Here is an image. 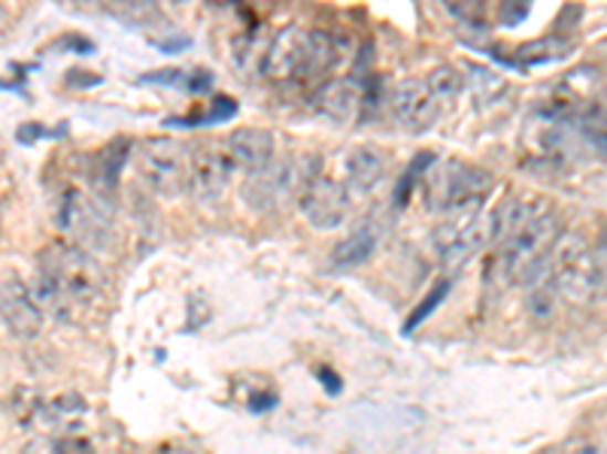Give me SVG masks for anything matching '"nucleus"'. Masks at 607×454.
<instances>
[{"instance_id": "1", "label": "nucleus", "mask_w": 607, "mask_h": 454, "mask_svg": "<svg viewBox=\"0 0 607 454\" xmlns=\"http://www.w3.org/2000/svg\"><path fill=\"white\" fill-rule=\"evenodd\" d=\"M104 285L101 267L85 252L83 245L52 243L40 255V288L36 300L46 303L52 309H71L73 303L92 300Z\"/></svg>"}, {"instance_id": "2", "label": "nucleus", "mask_w": 607, "mask_h": 454, "mask_svg": "<svg viewBox=\"0 0 607 454\" xmlns=\"http://www.w3.org/2000/svg\"><path fill=\"white\" fill-rule=\"evenodd\" d=\"M562 222L556 212H532L507 243L501 245V270L516 285H541L550 279V255L559 243Z\"/></svg>"}, {"instance_id": "3", "label": "nucleus", "mask_w": 607, "mask_h": 454, "mask_svg": "<svg viewBox=\"0 0 607 454\" xmlns=\"http://www.w3.org/2000/svg\"><path fill=\"white\" fill-rule=\"evenodd\" d=\"M550 282L568 300H589L593 294L601 292L596 252L589 249L580 233L559 236V243L550 255Z\"/></svg>"}, {"instance_id": "4", "label": "nucleus", "mask_w": 607, "mask_h": 454, "mask_svg": "<svg viewBox=\"0 0 607 454\" xmlns=\"http://www.w3.org/2000/svg\"><path fill=\"white\" fill-rule=\"evenodd\" d=\"M489 191H492V176L462 161L447 163L441 170H431L426 176V203L431 210H441L447 215L480 207Z\"/></svg>"}, {"instance_id": "5", "label": "nucleus", "mask_w": 607, "mask_h": 454, "mask_svg": "<svg viewBox=\"0 0 607 454\" xmlns=\"http://www.w3.org/2000/svg\"><path fill=\"white\" fill-rule=\"evenodd\" d=\"M313 176L316 173H307V167L299 158H283V161L268 163L259 173L247 176L240 194H243L250 210H276V207H286L292 198L301 200Z\"/></svg>"}, {"instance_id": "6", "label": "nucleus", "mask_w": 607, "mask_h": 454, "mask_svg": "<svg viewBox=\"0 0 607 454\" xmlns=\"http://www.w3.org/2000/svg\"><path fill=\"white\" fill-rule=\"evenodd\" d=\"M191 151L170 137H153L137 149V167L144 182L161 198H177L182 188H189Z\"/></svg>"}, {"instance_id": "7", "label": "nucleus", "mask_w": 607, "mask_h": 454, "mask_svg": "<svg viewBox=\"0 0 607 454\" xmlns=\"http://www.w3.org/2000/svg\"><path fill=\"white\" fill-rule=\"evenodd\" d=\"M59 224L80 240L85 252L109 249V219L104 207L92 194H83L80 188H67L59 200Z\"/></svg>"}, {"instance_id": "8", "label": "nucleus", "mask_w": 607, "mask_h": 454, "mask_svg": "<svg viewBox=\"0 0 607 454\" xmlns=\"http://www.w3.org/2000/svg\"><path fill=\"white\" fill-rule=\"evenodd\" d=\"M313 67V31L289 24L271 40L262 59V73L274 82L304 80Z\"/></svg>"}, {"instance_id": "9", "label": "nucleus", "mask_w": 607, "mask_h": 454, "mask_svg": "<svg viewBox=\"0 0 607 454\" xmlns=\"http://www.w3.org/2000/svg\"><path fill=\"white\" fill-rule=\"evenodd\" d=\"M486 240L489 224L480 219V207L450 212L447 222L435 231V245H438V255H441L443 267H459Z\"/></svg>"}, {"instance_id": "10", "label": "nucleus", "mask_w": 607, "mask_h": 454, "mask_svg": "<svg viewBox=\"0 0 607 454\" xmlns=\"http://www.w3.org/2000/svg\"><path fill=\"white\" fill-rule=\"evenodd\" d=\"M349 194L353 191L346 188V182L316 173L304 188V194H301V212L316 231H332V228H341L349 219V210H353Z\"/></svg>"}, {"instance_id": "11", "label": "nucleus", "mask_w": 607, "mask_h": 454, "mask_svg": "<svg viewBox=\"0 0 607 454\" xmlns=\"http://www.w3.org/2000/svg\"><path fill=\"white\" fill-rule=\"evenodd\" d=\"M234 161L228 155V146L222 142H207V146H195L191 149L189 163V188L201 203H216L226 194L228 179H231Z\"/></svg>"}, {"instance_id": "12", "label": "nucleus", "mask_w": 607, "mask_h": 454, "mask_svg": "<svg viewBox=\"0 0 607 454\" xmlns=\"http://www.w3.org/2000/svg\"><path fill=\"white\" fill-rule=\"evenodd\" d=\"M389 113L398 128L422 134L435 125V118L441 113V101L435 97L426 80H407L389 97Z\"/></svg>"}, {"instance_id": "13", "label": "nucleus", "mask_w": 607, "mask_h": 454, "mask_svg": "<svg viewBox=\"0 0 607 454\" xmlns=\"http://www.w3.org/2000/svg\"><path fill=\"white\" fill-rule=\"evenodd\" d=\"M0 309H3V325L12 337L34 339L43 327V313L40 303L31 294L19 276H7L3 279V292H0Z\"/></svg>"}, {"instance_id": "14", "label": "nucleus", "mask_w": 607, "mask_h": 454, "mask_svg": "<svg viewBox=\"0 0 607 454\" xmlns=\"http://www.w3.org/2000/svg\"><path fill=\"white\" fill-rule=\"evenodd\" d=\"M228 155L240 173H259L268 163H274V137L264 128H238L226 140Z\"/></svg>"}, {"instance_id": "15", "label": "nucleus", "mask_w": 607, "mask_h": 454, "mask_svg": "<svg viewBox=\"0 0 607 454\" xmlns=\"http://www.w3.org/2000/svg\"><path fill=\"white\" fill-rule=\"evenodd\" d=\"M362 101H365V94H362V85H358L356 80H332L325 82L320 92L313 94L316 113L325 118H332L337 125L353 122Z\"/></svg>"}, {"instance_id": "16", "label": "nucleus", "mask_w": 607, "mask_h": 454, "mask_svg": "<svg viewBox=\"0 0 607 454\" xmlns=\"http://www.w3.org/2000/svg\"><path fill=\"white\" fill-rule=\"evenodd\" d=\"M132 142L128 140H113L109 146L97 151L95 158H92V167H88V182L95 188L97 198L113 200L116 194V188H119V176L125 170V163L132 158V149H128Z\"/></svg>"}, {"instance_id": "17", "label": "nucleus", "mask_w": 607, "mask_h": 454, "mask_svg": "<svg viewBox=\"0 0 607 454\" xmlns=\"http://www.w3.org/2000/svg\"><path fill=\"white\" fill-rule=\"evenodd\" d=\"M346 188L365 194L370 188H377L389 173V158L386 151L374 149V146H356L346 155Z\"/></svg>"}, {"instance_id": "18", "label": "nucleus", "mask_w": 607, "mask_h": 454, "mask_svg": "<svg viewBox=\"0 0 607 454\" xmlns=\"http://www.w3.org/2000/svg\"><path fill=\"white\" fill-rule=\"evenodd\" d=\"M380 245V228L374 222H362L353 233H346L341 243L332 249V267L334 270H353L365 264Z\"/></svg>"}, {"instance_id": "19", "label": "nucleus", "mask_w": 607, "mask_h": 454, "mask_svg": "<svg viewBox=\"0 0 607 454\" xmlns=\"http://www.w3.org/2000/svg\"><path fill=\"white\" fill-rule=\"evenodd\" d=\"M426 82H429V88L435 92V97H438V101H453L456 94L464 88L462 71H459V67H453V64L435 67Z\"/></svg>"}, {"instance_id": "20", "label": "nucleus", "mask_w": 607, "mask_h": 454, "mask_svg": "<svg viewBox=\"0 0 607 454\" xmlns=\"http://www.w3.org/2000/svg\"><path fill=\"white\" fill-rule=\"evenodd\" d=\"M431 161H435V155H417L414 161H410V167L405 170V176H401V182H398V191H395V200L405 207L407 198H410V191L429 176V167Z\"/></svg>"}, {"instance_id": "21", "label": "nucleus", "mask_w": 607, "mask_h": 454, "mask_svg": "<svg viewBox=\"0 0 607 454\" xmlns=\"http://www.w3.org/2000/svg\"><path fill=\"white\" fill-rule=\"evenodd\" d=\"M447 294H450V279L438 282V285H435V288H431V292L426 294V300L419 303L417 309L410 313V318H407V325H405L407 334H410V330H417V327L422 325V321H426V318H429V315L435 313L438 306H441L443 297H447Z\"/></svg>"}, {"instance_id": "22", "label": "nucleus", "mask_w": 607, "mask_h": 454, "mask_svg": "<svg viewBox=\"0 0 607 454\" xmlns=\"http://www.w3.org/2000/svg\"><path fill=\"white\" fill-rule=\"evenodd\" d=\"M565 49H568V43H565V40L550 36V40H537V43H528V46L520 49V61H525V64H537V61L559 59Z\"/></svg>"}, {"instance_id": "23", "label": "nucleus", "mask_w": 607, "mask_h": 454, "mask_svg": "<svg viewBox=\"0 0 607 454\" xmlns=\"http://www.w3.org/2000/svg\"><path fill=\"white\" fill-rule=\"evenodd\" d=\"M85 412V400L80 394H64L52 403V415L55 419H64V415H83Z\"/></svg>"}, {"instance_id": "24", "label": "nucleus", "mask_w": 607, "mask_h": 454, "mask_svg": "<svg viewBox=\"0 0 607 454\" xmlns=\"http://www.w3.org/2000/svg\"><path fill=\"white\" fill-rule=\"evenodd\" d=\"M447 12H450V15H456V19H462L464 24H474L477 22V28H480V24H483V7H480V3H447Z\"/></svg>"}, {"instance_id": "25", "label": "nucleus", "mask_w": 607, "mask_h": 454, "mask_svg": "<svg viewBox=\"0 0 607 454\" xmlns=\"http://www.w3.org/2000/svg\"><path fill=\"white\" fill-rule=\"evenodd\" d=\"M55 454H95V445L85 436H61L55 443Z\"/></svg>"}, {"instance_id": "26", "label": "nucleus", "mask_w": 607, "mask_h": 454, "mask_svg": "<svg viewBox=\"0 0 607 454\" xmlns=\"http://www.w3.org/2000/svg\"><path fill=\"white\" fill-rule=\"evenodd\" d=\"M525 15H528V7H525V3H501L499 7V22L507 24V28L523 22Z\"/></svg>"}, {"instance_id": "27", "label": "nucleus", "mask_w": 607, "mask_h": 454, "mask_svg": "<svg viewBox=\"0 0 607 454\" xmlns=\"http://www.w3.org/2000/svg\"><path fill=\"white\" fill-rule=\"evenodd\" d=\"M234 113H238V104H234V101H228V97H216L213 113H210V116H203V125H207V122H222V118H231Z\"/></svg>"}, {"instance_id": "28", "label": "nucleus", "mask_w": 607, "mask_h": 454, "mask_svg": "<svg viewBox=\"0 0 607 454\" xmlns=\"http://www.w3.org/2000/svg\"><path fill=\"white\" fill-rule=\"evenodd\" d=\"M596 261H598V276H601V288H605L607 285V228L596 245Z\"/></svg>"}, {"instance_id": "29", "label": "nucleus", "mask_w": 607, "mask_h": 454, "mask_svg": "<svg viewBox=\"0 0 607 454\" xmlns=\"http://www.w3.org/2000/svg\"><path fill=\"white\" fill-rule=\"evenodd\" d=\"M320 379H322V384H325V388L332 384V394H341V379H337V376H334L332 370H325V367H320Z\"/></svg>"}, {"instance_id": "30", "label": "nucleus", "mask_w": 607, "mask_h": 454, "mask_svg": "<svg viewBox=\"0 0 607 454\" xmlns=\"http://www.w3.org/2000/svg\"><path fill=\"white\" fill-rule=\"evenodd\" d=\"M155 454H195L191 448H186V445H161Z\"/></svg>"}]
</instances>
